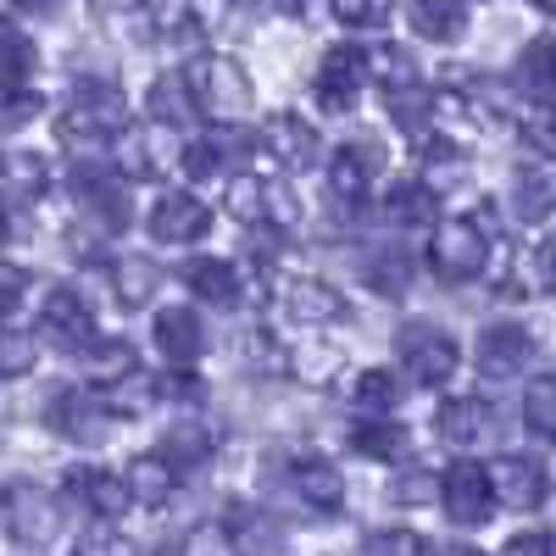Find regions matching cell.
Returning a JSON list of instances; mask_svg holds the SVG:
<instances>
[{
    "label": "cell",
    "instance_id": "cell-15",
    "mask_svg": "<svg viewBox=\"0 0 556 556\" xmlns=\"http://www.w3.org/2000/svg\"><path fill=\"white\" fill-rule=\"evenodd\" d=\"M290 490H295V501L306 506V513H317V518H329V513H340L345 506V479H340V468L329 456H295L290 462Z\"/></svg>",
    "mask_w": 556,
    "mask_h": 556
},
{
    "label": "cell",
    "instance_id": "cell-6",
    "mask_svg": "<svg viewBox=\"0 0 556 556\" xmlns=\"http://www.w3.org/2000/svg\"><path fill=\"white\" fill-rule=\"evenodd\" d=\"M367 78H374V67H367V51H356V45H329L317 62V78H312V96L323 112H356Z\"/></svg>",
    "mask_w": 556,
    "mask_h": 556
},
{
    "label": "cell",
    "instance_id": "cell-13",
    "mask_svg": "<svg viewBox=\"0 0 556 556\" xmlns=\"http://www.w3.org/2000/svg\"><path fill=\"white\" fill-rule=\"evenodd\" d=\"M146 228H151L156 245H195L206 228H212V212H206L190 190H167V195L151 206Z\"/></svg>",
    "mask_w": 556,
    "mask_h": 556
},
{
    "label": "cell",
    "instance_id": "cell-3",
    "mask_svg": "<svg viewBox=\"0 0 556 556\" xmlns=\"http://www.w3.org/2000/svg\"><path fill=\"white\" fill-rule=\"evenodd\" d=\"M429 267L440 285H468L490 267V228L479 217H445L429 240Z\"/></svg>",
    "mask_w": 556,
    "mask_h": 556
},
{
    "label": "cell",
    "instance_id": "cell-39",
    "mask_svg": "<svg viewBox=\"0 0 556 556\" xmlns=\"http://www.w3.org/2000/svg\"><path fill=\"white\" fill-rule=\"evenodd\" d=\"M223 190H228L223 206L235 212L240 223H251V228L267 223V184H256V178H235V184H223Z\"/></svg>",
    "mask_w": 556,
    "mask_h": 556
},
{
    "label": "cell",
    "instance_id": "cell-38",
    "mask_svg": "<svg viewBox=\"0 0 556 556\" xmlns=\"http://www.w3.org/2000/svg\"><path fill=\"white\" fill-rule=\"evenodd\" d=\"M523 417L540 440H556V374H540L523 395Z\"/></svg>",
    "mask_w": 556,
    "mask_h": 556
},
{
    "label": "cell",
    "instance_id": "cell-22",
    "mask_svg": "<svg viewBox=\"0 0 556 556\" xmlns=\"http://www.w3.org/2000/svg\"><path fill=\"white\" fill-rule=\"evenodd\" d=\"M184 285H190V295H201L206 306H240L245 301V273L223 256H195L184 267Z\"/></svg>",
    "mask_w": 556,
    "mask_h": 556
},
{
    "label": "cell",
    "instance_id": "cell-23",
    "mask_svg": "<svg viewBox=\"0 0 556 556\" xmlns=\"http://www.w3.org/2000/svg\"><path fill=\"white\" fill-rule=\"evenodd\" d=\"M556 212V173L540 162H523L513 173V217L518 223H545Z\"/></svg>",
    "mask_w": 556,
    "mask_h": 556
},
{
    "label": "cell",
    "instance_id": "cell-52",
    "mask_svg": "<svg viewBox=\"0 0 556 556\" xmlns=\"http://www.w3.org/2000/svg\"><path fill=\"white\" fill-rule=\"evenodd\" d=\"M545 518H551V534H556V490L545 495Z\"/></svg>",
    "mask_w": 556,
    "mask_h": 556
},
{
    "label": "cell",
    "instance_id": "cell-43",
    "mask_svg": "<svg viewBox=\"0 0 556 556\" xmlns=\"http://www.w3.org/2000/svg\"><path fill=\"white\" fill-rule=\"evenodd\" d=\"M329 7L345 28H379L395 12V0H329Z\"/></svg>",
    "mask_w": 556,
    "mask_h": 556
},
{
    "label": "cell",
    "instance_id": "cell-40",
    "mask_svg": "<svg viewBox=\"0 0 556 556\" xmlns=\"http://www.w3.org/2000/svg\"><path fill=\"white\" fill-rule=\"evenodd\" d=\"M367 67H374V78H379L384 89L417 78V67H412V56L401 51V45H367Z\"/></svg>",
    "mask_w": 556,
    "mask_h": 556
},
{
    "label": "cell",
    "instance_id": "cell-11",
    "mask_svg": "<svg viewBox=\"0 0 556 556\" xmlns=\"http://www.w3.org/2000/svg\"><path fill=\"white\" fill-rule=\"evenodd\" d=\"M473 362L484 379H518L523 367L534 362V334L523 329V323H490V329H479L473 340Z\"/></svg>",
    "mask_w": 556,
    "mask_h": 556
},
{
    "label": "cell",
    "instance_id": "cell-20",
    "mask_svg": "<svg viewBox=\"0 0 556 556\" xmlns=\"http://www.w3.org/2000/svg\"><path fill=\"white\" fill-rule=\"evenodd\" d=\"M285 317L301 323V329H329V323L345 317V295L334 285H323V278H295L285 290Z\"/></svg>",
    "mask_w": 556,
    "mask_h": 556
},
{
    "label": "cell",
    "instance_id": "cell-48",
    "mask_svg": "<svg viewBox=\"0 0 556 556\" xmlns=\"http://www.w3.org/2000/svg\"><path fill=\"white\" fill-rule=\"evenodd\" d=\"M501 556H556V534H513Z\"/></svg>",
    "mask_w": 556,
    "mask_h": 556
},
{
    "label": "cell",
    "instance_id": "cell-21",
    "mask_svg": "<svg viewBox=\"0 0 556 556\" xmlns=\"http://www.w3.org/2000/svg\"><path fill=\"white\" fill-rule=\"evenodd\" d=\"M39 317H45V334L51 340H62V345H96V312L84 306V295L78 290H51L45 295V306H39Z\"/></svg>",
    "mask_w": 556,
    "mask_h": 556
},
{
    "label": "cell",
    "instance_id": "cell-19",
    "mask_svg": "<svg viewBox=\"0 0 556 556\" xmlns=\"http://www.w3.org/2000/svg\"><path fill=\"white\" fill-rule=\"evenodd\" d=\"M262 151H267V162H278V167H306V162L317 156V134H312V123L295 117V112H273V117L262 123Z\"/></svg>",
    "mask_w": 556,
    "mask_h": 556
},
{
    "label": "cell",
    "instance_id": "cell-17",
    "mask_svg": "<svg viewBox=\"0 0 556 556\" xmlns=\"http://www.w3.org/2000/svg\"><path fill=\"white\" fill-rule=\"evenodd\" d=\"M156 351L173 362V367H190L201 362V351H206V329H201V317L190 312V306H167V312H156Z\"/></svg>",
    "mask_w": 556,
    "mask_h": 556
},
{
    "label": "cell",
    "instance_id": "cell-34",
    "mask_svg": "<svg viewBox=\"0 0 556 556\" xmlns=\"http://www.w3.org/2000/svg\"><path fill=\"white\" fill-rule=\"evenodd\" d=\"M468 173H473V162L462 146H429L424 151V178L434 190H456V184H468Z\"/></svg>",
    "mask_w": 556,
    "mask_h": 556
},
{
    "label": "cell",
    "instance_id": "cell-37",
    "mask_svg": "<svg viewBox=\"0 0 556 556\" xmlns=\"http://www.w3.org/2000/svg\"><path fill=\"white\" fill-rule=\"evenodd\" d=\"M7 184H12V206H28L34 195H45L51 167H45V156H34V151H17L12 167H7Z\"/></svg>",
    "mask_w": 556,
    "mask_h": 556
},
{
    "label": "cell",
    "instance_id": "cell-53",
    "mask_svg": "<svg viewBox=\"0 0 556 556\" xmlns=\"http://www.w3.org/2000/svg\"><path fill=\"white\" fill-rule=\"evenodd\" d=\"M440 556H484V551H473V545H451V551H440Z\"/></svg>",
    "mask_w": 556,
    "mask_h": 556
},
{
    "label": "cell",
    "instance_id": "cell-5",
    "mask_svg": "<svg viewBox=\"0 0 556 556\" xmlns=\"http://www.w3.org/2000/svg\"><path fill=\"white\" fill-rule=\"evenodd\" d=\"M256 151H262V139H251L240 128H206L201 139H190L184 173H190L195 184H235V178H245Z\"/></svg>",
    "mask_w": 556,
    "mask_h": 556
},
{
    "label": "cell",
    "instance_id": "cell-50",
    "mask_svg": "<svg viewBox=\"0 0 556 556\" xmlns=\"http://www.w3.org/2000/svg\"><path fill=\"white\" fill-rule=\"evenodd\" d=\"M17 12H34V17H56L62 12V0H12Z\"/></svg>",
    "mask_w": 556,
    "mask_h": 556
},
{
    "label": "cell",
    "instance_id": "cell-16",
    "mask_svg": "<svg viewBox=\"0 0 556 556\" xmlns=\"http://www.w3.org/2000/svg\"><path fill=\"white\" fill-rule=\"evenodd\" d=\"M490 429H495V412H490L479 395H451V401H440V412H434V434H440L445 445H456V451L484 445Z\"/></svg>",
    "mask_w": 556,
    "mask_h": 556
},
{
    "label": "cell",
    "instance_id": "cell-45",
    "mask_svg": "<svg viewBox=\"0 0 556 556\" xmlns=\"http://www.w3.org/2000/svg\"><path fill=\"white\" fill-rule=\"evenodd\" d=\"M267 228H278V235L301 228V201L290 195V184H267Z\"/></svg>",
    "mask_w": 556,
    "mask_h": 556
},
{
    "label": "cell",
    "instance_id": "cell-55",
    "mask_svg": "<svg viewBox=\"0 0 556 556\" xmlns=\"http://www.w3.org/2000/svg\"><path fill=\"white\" fill-rule=\"evenodd\" d=\"M156 556H178V551H156Z\"/></svg>",
    "mask_w": 556,
    "mask_h": 556
},
{
    "label": "cell",
    "instance_id": "cell-14",
    "mask_svg": "<svg viewBox=\"0 0 556 556\" xmlns=\"http://www.w3.org/2000/svg\"><path fill=\"white\" fill-rule=\"evenodd\" d=\"M490 484H495V501L513 506V513H534V506H545V495H551L545 468L534 456H495L490 462Z\"/></svg>",
    "mask_w": 556,
    "mask_h": 556
},
{
    "label": "cell",
    "instance_id": "cell-47",
    "mask_svg": "<svg viewBox=\"0 0 556 556\" xmlns=\"http://www.w3.org/2000/svg\"><path fill=\"white\" fill-rule=\"evenodd\" d=\"M7 56H12V89H28L34 45H28V34H23V28H12V39H7Z\"/></svg>",
    "mask_w": 556,
    "mask_h": 556
},
{
    "label": "cell",
    "instance_id": "cell-4",
    "mask_svg": "<svg viewBox=\"0 0 556 556\" xmlns=\"http://www.w3.org/2000/svg\"><path fill=\"white\" fill-rule=\"evenodd\" d=\"M184 78H190L195 89V101L206 117H223V123H235L251 112V73L235 62V56H195L190 67H184Z\"/></svg>",
    "mask_w": 556,
    "mask_h": 556
},
{
    "label": "cell",
    "instance_id": "cell-9",
    "mask_svg": "<svg viewBox=\"0 0 556 556\" xmlns=\"http://www.w3.org/2000/svg\"><path fill=\"white\" fill-rule=\"evenodd\" d=\"M7 534L23 551H39L62 534V506L56 495H45L39 484H12L7 490Z\"/></svg>",
    "mask_w": 556,
    "mask_h": 556
},
{
    "label": "cell",
    "instance_id": "cell-25",
    "mask_svg": "<svg viewBox=\"0 0 556 556\" xmlns=\"http://www.w3.org/2000/svg\"><path fill=\"white\" fill-rule=\"evenodd\" d=\"M390 223L401 228H440V190L429 178H412V184H395L390 201H384Z\"/></svg>",
    "mask_w": 556,
    "mask_h": 556
},
{
    "label": "cell",
    "instance_id": "cell-49",
    "mask_svg": "<svg viewBox=\"0 0 556 556\" xmlns=\"http://www.w3.org/2000/svg\"><path fill=\"white\" fill-rule=\"evenodd\" d=\"M23 301H28V267H7V312L12 317H23Z\"/></svg>",
    "mask_w": 556,
    "mask_h": 556
},
{
    "label": "cell",
    "instance_id": "cell-33",
    "mask_svg": "<svg viewBox=\"0 0 556 556\" xmlns=\"http://www.w3.org/2000/svg\"><path fill=\"white\" fill-rule=\"evenodd\" d=\"M367 290H379L384 301H401L412 290V262L406 251H374L367 256Z\"/></svg>",
    "mask_w": 556,
    "mask_h": 556
},
{
    "label": "cell",
    "instance_id": "cell-46",
    "mask_svg": "<svg viewBox=\"0 0 556 556\" xmlns=\"http://www.w3.org/2000/svg\"><path fill=\"white\" fill-rule=\"evenodd\" d=\"M73 556H134V545L112 529V523H101V529H89L84 540H78V551Z\"/></svg>",
    "mask_w": 556,
    "mask_h": 556
},
{
    "label": "cell",
    "instance_id": "cell-35",
    "mask_svg": "<svg viewBox=\"0 0 556 556\" xmlns=\"http://www.w3.org/2000/svg\"><path fill=\"white\" fill-rule=\"evenodd\" d=\"M429 112H434V96H429V89L424 84H395L390 89V117L401 123V128H412V134H424L429 128Z\"/></svg>",
    "mask_w": 556,
    "mask_h": 556
},
{
    "label": "cell",
    "instance_id": "cell-8",
    "mask_svg": "<svg viewBox=\"0 0 556 556\" xmlns=\"http://www.w3.org/2000/svg\"><path fill=\"white\" fill-rule=\"evenodd\" d=\"M112 417L117 412L106 406L101 390H56L51 406H45V424H51L62 440H73V445H101L106 429H112Z\"/></svg>",
    "mask_w": 556,
    "mask_h": 556
},
{
    "label": "cell",
    "instance_id": "cell-26",
    "mask_svg": "<svg viewBox=\"0 0 556 556\" xmlns=\"http://www.w3.org/2000/svg\"><path fill=\"white\" fill-rule=\"evenodd\" d=\"M406 17L434 45H456L468 34V7H462V0H406Z\"/></svg>",
    "mask_w": 556,
    "mask_h": 556
},
{
    "label": "cell",
    "instance_id": "cell-42",
    "mask_svg": "<svg viewBox=\"0 0 556 556\" xmlns=\"http://www.w3.org/2000/svg\"><path fill=\"white\" fill-rule=\"evenodd\" d=\"M28 367H34V334L23 329V323H12L7 340H0V374H7V379H23Z\"/></svg>",
    "mask_w": 556,
    "mask_h": 556
},
{
    "label": "cell",
    "instance_id": "cell-12",
    "mask_svg": "<svg viewBox=\"0 0 556 556\" xmlns=\"http://www.w3.org/2000/svg\"><path fill=\"white\" fill-rule=\"evenodd\" d=\"M62 490H67L73 506H84V513L101 518V523H117L128 506H134L128 479H123V473H106V468H73V473L62 479Z\"/></svg>",
    "mask_w": 556,
    "mask_h": 556
},
{
    "label": "cell",
    "instance_id": "cell-51",
    "mask_svg": "<svg viewBox=\"0 0 556 556\" xmlns=\"http://www.w3.org/2000/svg\"><path fill=\"white\" fill-rule=\"evenodd\" d=\"M267 7H278V12H301L306 0H267Z\"/></svg>",
    "mask_w": 556,
    "mask_h": 556
},
{
    "label": "cell",
    "instance_id": "cell-36",
    "mask_svg": "<svg viewBox=\"0 0 556 556\" xmlns=\"http://www.w3.org/2000/svg\"><path fill=\"white\" fill-rule=\"evenodd\" d=\"M290 374L306 379V384H329V379L340 374V351L323 345V340H306V345L290 351Z\"/></svg>",
    "mask_w": 556,
    "mask_h": 556
},
{
    "label": "cell",
    "instance_id": "cell-41",
    "mask_svg": "<svg viewBox=\"0 0 556 556\" xmlns=\"http://www.w3.org/2000/svg\"><path fill=\"white\" fill-rule=\"evenodd\" d=\"M362 556H429V540L412 529H379L362 540Z\"/></svg>",
    "mask_w": 556,
    "mask_h": 556
},
{
    "label": "cell",
    "instance_id": "cell-32",
    "mask_svg": "<svg viewBox=\"0 0 556 556\" xmlns=\"http://www.w3.org/2000/svg\"><path fill=\"white\" fill-rule=\"evenodd\" d=\"M518 84H523V96L534 106H551L556 101V45L551 39H534L523 62H518Z\"/></svg>",
    "mask_w": 556,
    "mask_h": 556
},
{
    "label": "cell",
    "instance_id": "cell-7",
    "mask_svg": "<svg viewBox=\"0 0 556 556\" xmlns=\"http://www.w3.org/2000/svg\"><path fill=\"white\" fill-rule=\"evenodd\" d=\"M440 506L445 518L462 523V529H479L495 518V484H490V468H479V462H451L445 479H440Z\"/></svg>",
    "mask_w": 556,
    "mask_h": 556
},
{
    "label": "cell",
    "instance_id": "cell-2",
    "mask_svg": "<svg viewBox=\"0 0 556 556\" xmlns=\"http://www.w3.org/2000/svg\"><path fill=\"white\" fill-rule=\"evenodd\" d=\"M395 356L406 367V379L424 384V390H440L462 367V345L451 340V329H440V323H429V317L401 323L395 329Z\"/></svg>",
    "mask_w": 556,
    "mask_h": 556
},
{
    "label": "cell",
    "instance_id": "cell-31",
    "mask_svg": "<svg viewBox=\"0 0 556 556\" xmlns=\"http://www.w3.org/2000/svg\"><path fill=\"white\" fill-rule=\"evenodd\" d=\"M351 451L374 456V462H395L406 451V424H395V417H356L351 424Z\"/></svg>",
    "mask_w": 556,
    "mask_h": 556
},
{
    "label": "cell",
    "instance_id": "cell-44",
    "mask_svg": "<svg viewBox=\"0 0 556 556\" xmlns=\"http://www.w3.org/2000/svg\"><path fill=\"white\" fill-rule=\"evenodd\" d=\"M390 495H395L401 506H424V501H440V473H429V468H406V473L390 484Z\"/></svg>",
    "mask_w": 556,
    "mask_h": 556
},
{
    "label": "cell",
    "instance_id": "cell-24",
    "mask_svg": "<svg viewBox=\"0 0 556 556\" xmlns=\"http://www.w3.org/2000/svg\"><path fill=\"white\" fill-rule=\"evenodd\" d=\"M151 123H162V128H190L195 123V112H201V101H195V89H190V78L184 73H162L156 84H151Z\"/></svg>",
    "mask_w": 556,
    "mask_h": 556
},
{
    "label": "cell",
    "instance_id": "cell-1",
    "mask_svg": "<svg viewBox=\"0 0 556 556\" xmlns=\"http://www.w3.org/2000/svg\"><path fill=\"white\" fill-rule=\"evenodd\" d=\"M128 128V101L117 96L112 78H96V84H78V96L67 101V112L56 117V134L67 139L73 151H101L112 139H123Z\"/></svg>",
    "mask_w": 556,
    "mask_h": 556
},
{
    "label": "cell",
    "instance_id": "cell-28",
    "mask_svg": "<svg viewBox=\"0 0 556 556\" xmlns=\"http://www.w3.org/2000/svg\"><path fill=\"white\" fill-rule=\"evenodd\" d=\"M345 395H351L356 417H390L401 406V379L390 374V367H362V374L345 384Z\"/></svg>",
    "mask_w": 556,
    "mask_h": 556
},
{
    "label": "cell",
    "instance_id": "cell-18",
    "mask_svg": "<svg viewBox=\"0 0 556 556\" xmlns=\"http://www.w3.org/2000/svg\"><path fill=\"white\" fill-rule=\"evenodd\" d=\"M128 490H134V506H146V513H156V506H167L178 495V462L167 451H139L128 468H123Z\"/></svg>",
    "mask_w": 556,
    "mask_h": 556
},
{
    "label": "cell",
    "instance_id": "cell-30",
    "mask_svg": "<svg viewBox=\"0 0 556 556\" xmlns=\"http://www.w3.org/2000/svg\"><path fill=\"white\" fill-rule=\"evenodd\" d=\"M101 395H106V406H112L117 417H139V412H151V406H156L162 384L146 374V367H128V374H117V379L101 384Z\"/></svg>",
    "mask_w": 556,
    "mask_h": 556
},
{
    "label": "cell",
    "instance_id": "cell-54",
    "mask_svg": "<svg viewBox=\"0 0 556 556\" xmlns=\"http://www.w3.org/2000/svg\"><path fill=\"white\" fill-rule=\"evenodd\" d=\"M534 7H540V12H556V0H534Z\"/></svg>",
    "mask_w": 556,
    "mask_h": 556
},
{
    "label": "cell",
    "instance_id": "cell-29",
    "mask_svg": "<svg viewBox=\"0 0 556 556\" xmlns=\"http://www.w3.org/2000/svg\"><path fill=\"white\" fill-rule=\"evenodd\" d=\"M112 290L123 306H151L162 290V267L151 256H117L112 262Z\"/></svg>",
    "mask_w": 556,
    "mask_h": 556
},
{
    "label": "cell",
    "instance_id": "cell-10",
    "mask_svg": "<svg viewBox=\"0 0 556 556\" xmlns=\"http://www.w3.org/2000/svg\"><path fill=\"white\" fill-rule=\"evenodd\" d=\"M223 540L235 556H285V523L256 501H228L223 506Z\"/></svg>",
    "mask_w": 556,
    "mask_h": 556
},
{
    "label": "cell",
    "instance_id": "cell-27",
    "mask_svg": "<svg viewBox=\"0 0 556 556\" xmlns=\"http://www.w3.org/2000/svg\"><path fill=\"white\" fill-rule=\"evenodd\" d=\"M162 451L178 462V468H201V462H212V451H217V434H212V424L201 412H184L178 424L162 434Z\"/></svg>",
    "mask_w": 556,
    "mask_h": 556
}]
</instances>
